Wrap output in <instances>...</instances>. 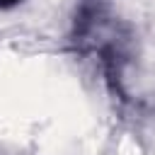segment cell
<instances>
[{
	"mask_svg": "<svg viewBox=\"0 0 155 155\" xmlns=\"http://www.w3.org/2000/svg\"><path fill=\"white\" fill-rule=\"evenodd\" d=\"M19 0H0V10H7V7H12V5H17Z\"/></svg>",
	"mask_w": 155,
	"mask_h": 155,
	"instance_id": "cell-1",
	"label": "cell"
}]
</instances>
